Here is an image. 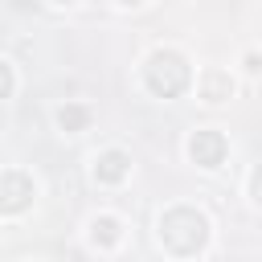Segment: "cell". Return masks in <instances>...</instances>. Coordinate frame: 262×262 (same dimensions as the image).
<instances>
[{
	"label": "cell",
	"mask_w": 262,
	"mask_h": 262,
	"mask_svg": "<svg viewBox=\"0 0 262 262\" xmlns=\"http://www.w3.org/2000/svg\"><path fill=\"white\" fill-rule=\"evenodd\" d=\"M205 237H209V221L196 209H188V205H176V209H168L160 217V242L172 254H180V258L196 254L205 246Z\"/></svg>",
	"instance_id": "6da1fadb"
},
{
	"label": "cell",
	"mask_w": 262,
	"mask_h": 262,
	"mask_svg": "<svg viewBox=\"0 0 262 262\" xmlns=\"http://www.w3.org/2000/svg\"><path fill=\"white\" fill-rule=\"evenodd\" d=\"M143 78H147L151 94L176 98V94L192 82V70H188V61H184L176 49H156V53L147 57V66H143Z\"/></svg>",
	"instance_id": "7a4b0ae2"
},
{
	"label": "cell",
	"mask_w": 262,
	"mask_h": 262,
	"mask_svg": "<svg viewBox=\"0 0 262 262\" xmlns=\"http://www.w3.org/2000/svg\"><path fill=\"white\" fill-rule=\"evenodd\" d=\"M29 196H33V180H29L25 172L8 168V172L0 176V209H4V213H20V209L29 205Z\"/></svg>",
	"instance_id": "3957f363"
},
{
	"label": "cell",
	"mask_w": 262,
	"mask_h": 262,
	"mask_svg": "<svg viewBox=\"0 0 262 262\" xmlns=\"http://www.w3.org/2000/svg\"><path fill=\"white\" fill-rule=\"evenodd\" d=\"M225 135L221 131H196L192 139H188V156L201 164V168H217L221 160H225Z\"/></svg>",
	"instance_id": "277c9868"
},
{
	"label": "cell",
	"mask_w": 262,
	"mask_h": 262,
	"mask_svg": "<svg viewBox=\"0 0 262 262\" xmlns=\"http://www.w3.org/2000/svg\"><path fill=\"white\" fill-rule=\"evenodd\" d=\"M127 172H131V160H127L123 151H102V156L94 160V176H98L102 184H119Z\"/></svg>",
	"instance_id": "5b68a950"
},
{
	"label": "cell",
	"mask_w": 262,
	"mask_h": 262,
	"mask_svg": "<svg viewBox=\"0 0 262 262\" xmlns=\"http://www.w3.org/2000/svg\"><path fill=\"white\" fill-rule=\"evenodd\" d=\"M233 94V82H229V74H221V70H209L205 78H201V98H209V102H221V98H229Z\"/></svg>",
	"instance_id": "8992f818"
},
{
	"label": "cell",
	"mask_w": 262,
	"mask_h": 262,
	"mask_svg": "<svg viewBox=\"0 0 262 262\" xmlns=\"http://www.w3.org/2000/svg\"><path fill=\"white\" fill-rule=\"evenodd\" d=\"M86 123H90V111L86 106H61L57 111V127L61 131H82Z\"/></svg>",
	"instance_id": "52a82bcc"
},
{
	"label": "cell",
	"mask_w": 262,
	"mask_h": 262,
	"mask_svg": "<svg viewBox=\"0 0 262 262\" xmlns=\"http://www.w3.org/2000/svg\"><path fill=\"white\" fill-rule=\"evenodd\" d=\"M90 237H94V242H102V246H115V242H119V221H115V217H94Z\"/></svg>",
	"instance_id": "ba28073f"
},
{
	"label": "cell",
	"mask_w": 262,
	"mask_h": 262,
	"mask_svg": "<svg viewBox=\"0 0 262 262\" xmlns=\"http://www.w3.org/2000/svg\"><path fill=\"white\" fill-rule=\"evenodd\" d=\"M0 78H4V94H12V66H0Z\"/></svg>",
	"instance_id": "9c48e42d"
},
{
	"label": "cell",
	"mask_w": 262,
	"mask_h": 262,
	"mask_svg": "<svg viewBox=\"0 0 262 262\" xmlns=\"http://www.w3.org/2000/svg\"><path fill=\"white\" fill-rule=\"evenodd\" d=\"M254 201H258V205H262V168H258V172H254Z\"/></svg>",
	"instance_id": "30bf717a"
},
{
	"label": "cell",
	"mask_w": 262,
	"mask_h": 262,
	"mask_svg": "<svg viewBox=\"0 0 262 262\" xmlns=\"http://www.w3.org/2000/svg\"><path fill=\"white\" fill-rule=\"evenodd\" d=\"M119 4H139V0H119Z\"/></svg>",
	"instance_id": "8fae6325"
},
{
	"label": "cell",
	"mask_w": 262,
	"mask_h": 262,
	"mask_svg": "<svg viewBox=\"0 0 262 262\" xmlns=\"http://www.w3.org/2000/svg\"><path fill=\"white\" fill-rule=\"evenodd\" d=\"M57 4H70V0H57Z\"/></svg>",
	"instance_id": "7c38bea8"
}]
</instances>
